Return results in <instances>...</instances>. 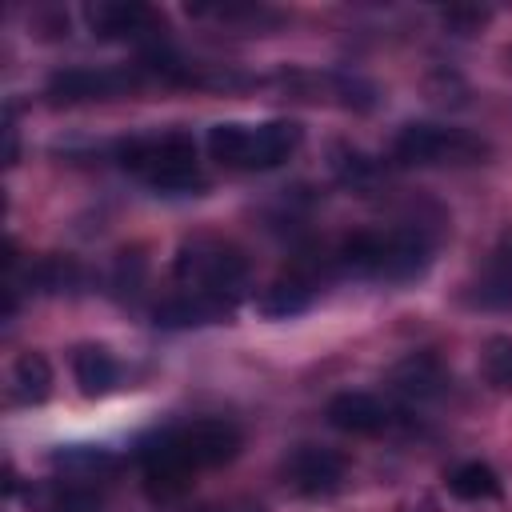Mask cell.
<instances>
[{"mask_svg":"<svg viewBox=\"0 0 512 512\" xmlns=\"http://www.w3.org/2000/svg\"><path fill=\"white\" fill-rule=\"evenodd\" d=\"M432 240L420 224H400L384 232H352L336 248V264L348 276L364 280H412L428 268Z\"/></svg>","mask_w":512,"mask_h":512,"instance_id":"1","label":"cell"},{"mask_svg":"<svg viewBox=\"0 0 512 512\" xmlns=\"http://www.w3.org/2000/svg\"><path fill=\"white\" fill-rule=\"evenodd\" d=\"M116 164L132 172L136 180L160 188V192H188L200 184V160L196 140L188 132H152V136H128L116 144Z\"/></svg>","mask_w":512,"mask_h":512,"instance_id":"2","label":"cell"},{"mask_svg":"<svg viewBox=\"0 0 512 512\" xmlns=\"http://www.w3.org/2000/svg\"><path fill=\"white\" fill-rule=\"evenodd\" d=\"M172 276H176L180 292H196V296H208V300L236 308V300L248 288V260L228 240L196 236V240L180 244Z\"/></svg>","mask_w":512,"mask_h":512,"instance_id":"3","label":"cell"},{"mask_svg":"<svg viewBox=\"0 0 512 512\" xmlns=\"http://www.w3.org/2000/svg\"><path fill=\"white\" fill-rule=\"evenodd\" d=\"M304 140V128L296 120H268V124H216L208 128V152L212 160L240 168V172H264L284 164Z\"/></svg>","mask_w":512,"mask_h":512,"instance_id":"4","label":"cell"},{"mask_svg":"<svg viewBox=\"0 0 512 512\" xmlns=\"http://www.w3.org/2000/svg\"><path fill=\"white\" fill-rule=\"evenodd\" d=\"M488 144L464 128L444 124H404L392 140V160L408 168H440V164H480Z\"/></svg>","mask_w":512,"mask_h":512,"instance_id":"5","label":"cell"},{"mask_svg":"<svg viewBox=\"0 0 512 512\" xmlns=\"http://www.w3.org/2000/svg\"><path fill=\"white\" fill-rule=\"evenodd\" d=\"M136 460H140L144 492H148L152 500H180V496L192 488L196 468L184 460V452H180L172 428H160V432H152L148 440H140Z\"/></svg>","mask_w":512,"mask_h":512,"instance_id":"6","label":"cell"},{"mask_svg":"<svg viewBox=\"0 0 512 512\" xmlns=\"http://www.w3.org/2000/svg\"><path fill=\"white\" fill-rule=\"evenodd\" d=\"M140 88V72L128 68H64L48 80L52 104H84V100H116Z\"/></svg>","mask_w":512,"mask_h":512,"instance_id":"7","label":"cell"},{"mask_svg":"<svg viewBox=\"0 0 512 512\" xmlns=\"http://www.w3.org/2000/svg\"><path fill=\"white\" fill-rule=\"evenodd\" d=\"M172 436H176V444H180V452H184V460H188L192 468L228 464V460L240 452V444H244L240 428H236L232 420H224V416H200V420L176 424Z\"/></svg>","mask_w":512,"mask_h":512,"instance_id":"8","label":"cell"},{"mask_svg":"<svg viewBox=\"0 0 512 512\" xmlns=\"http://www.w3.org/2000/svg\"><path fill=\"white\" fill-rule=\"evenodd\" d=\"M344 472H348V460L332 448H320V444H300L288 460H284V484L300 496H332L340 492L344 484Z\"/></svg>","mask_w":512,"mask_h":512,"instance_id":"9","label":"cell"},{"mask_svg":"<svg viewBox=\"0 0 512 512\" xmlns=\"http://www.w3.org/2000/svg\"><path fill=\"white\" fill-rule=\"evenodd\" d=\"M88 16V28L104 40H148L160 44V32H164V20L148 8V4H116V0H96L84 8Z\"/></svg>","mask_w":512,"mask_h":512,"instance_id":"10","label":"cell"},{"mask_svg":"<svg viewBox=\"0 0 512 512\" xmlns=\"http://www.w3.org/2000/svg\"><path fill=\"white\" fill-rule=\"evenodd\" d=\"M324 416H328L332 428L352 432V436H380L396 424V412L372 392H336L328 400Z\"/></svg>","mask_w":512,"mask_h":512,"instance_id":"11","label":"cell"},{"mask_svg":"<svg viewBox=\"0 0 512 512\" xmlns=\"http://www.w3.org/2000/svg\"><path fill=\"white\" fill-rule=\"evenodd\" d=\"M472 304L480 308H512V228L488 252L480 280L472 284Z\"/></svg>","mask_w":512,"mask_h":512,"instance_id":"12","label":"cell"},{"mask_svg":"<svg viewBox=\"0 0 512 512\" xmlns=\"http://www.w3.org/2000/svg\"><path fill=\"white\" fill-rule=\"evenodd\" d=\"M292 88L304 92V100H332L340 108H372V84L344 76V72H304V76H288Z\"/></svg>","mask_w":512,"mask_h":512,"instance_id":"13","label":"cell"},{"mask_svg":"<svg viewBox=\"0 0 512 512\" xmlns=\"http://www.w3.org/2000/svg\"><path fill=\"white\" fill-rule=\"evenodd\" d=\"M72 376H76V384H80V392L88 400H100V396L116 392L120 364H116V356L104 344H80L72 352Z\"/></svg>","mask_w":512,"mask_h":512,"instance_id":"14","label":"cell"},{"mask_svg":"<svg viewBox=\"0 0 512 512\" xmlns=\"http://www.w3.org/2000/svg\"><path fill=\"white\" fill-rule=\"evenodd\" d=\"M388 380H392V388H396L400 396H408V400H432V396L444 392L448 372H444V364H440L432 352H416V356L400 360Z\"/></svg>","mask_w":512,"mask_h":512,"instance_id":"15","label":"cell"},{"mask_svg":"<svg viewBox=\"0 0 512 512\" xmlns=\"http://www.w3.org/2000/svg\"><path fill=\"white\" fill-rule=\"evenodd\" d=\"M52 468L64 476V484H92V480H104L116 472V456L108 448H92V444H76V448H60L52 452Z\"/></svg>","mask_w":512,"mask_h":512,"instance_id":"16","label":"cell"},{"mask_svg":"<svg viewBox=\"0 0 512 512\" xmlns=\"http://www.w3.org/2000/svg\"><path fill=\"white\" fill-rule=\"evenodd\" d=\"M228 312L232 308L220 304V300H208V296H196V292H176L156 308V324L160 328H196V324H216Z\"/></svg>","mask_w":512,"mask_h":512,"instance_id":"17","label":"cell"},{"mask_svg":"<svg viewBox=\"0 0 512 512\" xmlns=\"http://www.w3.org/2000/svg\"><path fill=\"white\" fill-rule=\"evenodd\" d=\"M8 380H12V396L20 404H40L52 392V368H48V360L40 352H20L12 360V376Z\"/></svg>","mask_w":512,"mask_h":512,"instance_id":"18","label":"cell"},{"mask_svg":"<svg viewBox=\"0 0 512 512\" xmlns=\"http://www.w3.org/2000/svg\"><path fill=\"white\" fill-rule=\"evenodd\" d=\"M448 492L456 500H468V504L496 500L500 496V476L484 460H468V464H460V468L448 472Z\"/></svg>","mask_w":512,"mask_h":512,"instance_id":"19","label":"cell"},{"mask_svg":"<svg viewBox=\"0 0 512 512\" xmlns=\"http://www.w3.org/2000/svg\"><path fill=\"white\" fill-rule=\"evenodd\" d=\"M308 304H312V284L300 280V276H288V280L268 284V288L260 292V300H256V308H260L264 316H296V312H304Z\"/></svg>","mask_w":512,"mask_h":512,"instance_id":"20","label":"cell"},{"mask_svg":"<svg viewBox=\"0 0 512 512\" xmlns=\"http://www.w3.org/2000/svg\"><path fill=\"white\" fill-rule=\"evenodd\" d=\"M480 376L496 392H512V336H488L480 344Z\"/></svg>","mask_w":512,"mask_h":512,"instance_id":"21","label":"cell"},{"mask_svg":"<svg viewBox=\"0 0 512 512\" xmlns=\"http://www.w3.org/2000/svg\"><path fill=\"white\" fill-rule=\"evenodd\" d=\"M188 16H212L220 24H248V28H264L276 24V12L260 8V4H188Z\"/></svg>","mask_w":512,"mask_h":512,"instance_id":"22","label":"cell"},{"mask_svg":"<svg viewBox=\"0 0 512 512\" xmlns=\"http://www.w3.org/2000/svg\"><path fill=\"white\" fill-rule=\"evenodd\" d=\"M444 20H448V24H464L460 32H472L476 24L488 20V12H480V8H468V12H464V8H452V12H444Z\"/></svg>","mask_w":512,"mask_h":512,"instance_id":"23","label":"cell"},{"mask_svg":"<svg viewBox=\"0 0 512 512\" xmlns=\"http://www.w3.org/2000/svg\"><path fill=\"white\" fill-rule=\"evenodd\" d=\"M4 136H8V152H4V164H16L20 148H16V124H12V116H8V124H4Z\"/></svg>","mask_w":512,"mask_h":512,"instance_id":"24","label":"cell"},{"mask_svg":"<svg viewBox=\"0 0 512 512\" xmlns=\"http://www.w3.org/2000/svg\"><path fill=\"white\" fill-rule=\"evenodd\" d=\"M196 512H220V508H196Z\"/></svg>","mask_w":512,"mask_h":512,"instance_id":"25","label":"cell"}]
</instances>
